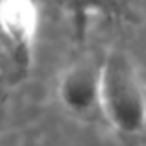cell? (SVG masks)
<instances>
[{
	"instance_id": "obj_3",
	"label": "cell",
	"mask_w": 146,
	"mask_h": 146,
	"mask_svg": "<svg viewBox=\"0 0 146 146\" xmlns=\"http://www.w3.org/2000/svg\"><path fill=\"white\" fill-rule=\"evenodd\" d=\"M0 28L19 46H28L35 30V9L32 0H2Z\"/></svg>"
},
{
	"instance_id": "obj_1",
	"label": "cell",
	"mask_w": 146,
	"mask_h": 146,
	"mask_svg": "<svg viewBox=\"0 0 146 146\" xmlns=\"http://www.w3.org/2000/svg\"><path fill=\"white\" fill-rule=\"evenodd\" d=\"M100 111L126 135H135L146 126V89L124 50L115 48L100 61Z\"/></svg>"
},
{
	"instance_id": "obj_2",
	"label": "cell",
	"mask_w": 146,
	"mask_h": 146,
	"mask_svg": "<svg viewBox=\"0 0 146 146\" xmlns=\"http://www.w3.org/2000/svg\"><path fill=\"white\" fill-rule=\"evenodd\" d=\"M57 96L72 115H91L100 111V63L80 59L61 74Z\"/></svg>"
}]
</instances>
